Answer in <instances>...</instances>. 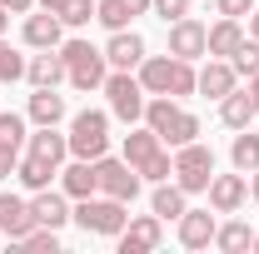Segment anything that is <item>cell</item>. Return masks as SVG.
<instances>
[{"instance_id":"cell-1","label":"cell","mask_w":259,"mask_h":254,"mask_svg":"<svg viewBox=\"0 0 259 254\" xmlns=\"http://www.w3.org/2000/svg\"><path fill=\"white\" fill-rule=\"evenodd\" d=\"M145 125L155 130L169 150H180V145L199 140V120H194L175 95H150V100H145Z\"/></svg>"},{"instance_id":"cell-2","label":"cell","mask_w":259,"mask_h":254,"mask_svg":"<svg viewBox=\"0 0 259 254\" xmlns=\"http://www.w3.org/2000/svg\"><path fill=\"white\" fill-rule=\"evenodd\" d=\"M140 85H145V95L185 100V95H194V65L180 60V55H145L140 60Z\"/></svg>"},{"instance_id":"cell-3","label":"cell","mask_w":259,"mask_h":254,"mask_svg":"<svg viewBox=\"0 0 259 254\" xmlns=\"http://www.w3.org/2000/svg\"><path fill=\"white\" fill-rule=\"evenodd\" d=\"M125 159L140 170V180H169L175 175V159H169V150H164V140L155 135V130L145 125V130H135L130 125V135H125Z\"/></svg>"},{"instance_id":"cell-4","label":"cell","mask_w":259,"mask_h":254,"mask_svg":"<svg viewBox=\"0 0 259 254\" xmlns=\"http://www.w3.org/2000/svg\"><path fill=\"white\" fill-rule=\"evenodd\" d=\"M70 220L80 224L85 234H105V239H115L130 220V204L125 199H110V194H85V199H75V209H70Z\"/></svg>"},{"instance_id":"cell-5","label":"cell","mask_w":259,"mask_h":254,"mask_svg":"<svg viewBox=\"0 0 259 254\" xmlns=\"http://www.w3.org/2000/svg\"><path fill=\"white\" fill-rule=\"evenodd\" d=\"M60 60L70 70V85L75 90H105L110 60H105V50H95L90 40H60Z\"/></svg>"},{"instance_id":"cell-6","label":"cell","mask_w":259,"mask_h":254,"mask_svg":"<svg viewBox=\"0 0 259 254\" xmlns=\"http://www.w3.org/2000/svg\"><path fill=\"white\" fill-rule=\"evenodd\" d=\"M70 155L75 159L110 155V115H105V110H80V115H70Z\"/></svg>"},{"instance_id":"cell-7","label":"cell","mask_w":259,"mask_h":254,"mask_svg":"<svg viewBox=\"0 0 259 254\" xmlns=\"http://www.w3.org/2000/svg\"><path fill=\"white\" fill-rule=\"evenodd\" d=\"M209 180H214V150L199 145V140L180 145V150H175V185L185 194H204Z\"/></svg>"},{"instance_id":"cell-8","label":"cell","mask_w":259,"mask_h":254,"mask_svg":"<svg viewBox=\"0 0 259 254\" xmlns=\"http://www.w3.org/2000/svg\"><path fill=\"white\" fill-rule=\"evenodd\" d=\"M105 95H110V115L115 120H125V125H140L145 120V85H140V75H130V70H110L105 75Z\"/></svg>"},{"instance_id":"cell-9","label":"cell","mask_w":259,"mask_h":254,"mask_svg":"<svg viewBox=\"0 0 259 254\" xmlns=\"http://www.w3.org/2000/svg\"><path fill=\"white\" fill-rule=\"evenodd\" d=\"M95 175H100V194L135 204V194H140V170H135L130 159H110V155H100V159H95Z\"/></svg>"},{"instance_id":"cell-10","label":"cell","mask_w":259,"mask_h":254,"mask_svg":"<svg viewBox=\"0 0 259 254\" xmlns=\"http://www.w3.org/2000/svg\"><path fill=\"white\" fill-rule=\"evenodd\" d=\"M115 239H120V254H150L164 239V220L160 215H135V220H125V229Z\"/></svg>"},{"instance_id":"cell-11","label":"cell","mask_w":259,"mask_h":254,"mask_svg":"<svg viewBox=\"0 0 259 254\" xmlns=\"http://www.w3.org/2000/svg\"><path fill=\"white\" fill-rule=\"evenodd\" d=\"M204 194H209V209H214V215H234V209L249 199V175H239V170H234V175H214Z\"/></svg>"},{"instance_id":"cell-12","label":"cell","mask_w":259,"mask_h":254,"mask_svg":"<svg viewBox=\"0 0 259 254\" xmlns=\"http://www.w3.org/2000/svg\"><path fill=\"white\" fill-rule=\"evenodd\" d=\"M204 40H209V25H199L194 15H185V20L169 25V55H180V60H199V55H204Z\"/></svg>"},{"instance_id":"cell-13","label":"cell","mask_w":259,"mask_h":254,"mask_svg":"<svg viewBox=\"0 0 259 254\" xmlns=\"http://www.w3.org/2000/svg\"><path fill=\"white\" fill-rule=\"evenodd\" d=\"M105 60H110V70H140V60H145V35L140 30H110Z\"/></svg>"},{"instance_id":"cell-14","label":"cell","mask_w":259,"mask_h":254,"mask_svg":"<svg viewBox=\"0 0 259 254\" xmlns=\"http://www.w3.org/2000/svg\"><path fill=\"white\" fill-rule=\"evenodd\" d=\"M30 229H35V209H30V199H20V194H0V234H10V239L20 244Z\"/></svg>"},{"instance_id":"cell-15","label":"cell","mask_w":259,"mask_h":254,"mask_svg":"<svg viewBox=\"0 0 259 254\" xmlns=\"http://www.w3.org/2000/svg\"><path fill=\"white\" fill-rule=\"evenodd\" d=\"M234 80H239V75H234V65H229V60H214V55H209V65H204V70H194V95L225 100L229 90H234Z\"/></svg>"},{"instance_id":"cell-16","label":"cell","mask_w":259,"mask_h":254,"mask_svg":"<svg viewBox=\"0 0 259 254\" xmlns=\"http://www.w3.org/2000/svg\"><path fill=\"white\" fill-rule=\"evenodd\" d=\"M175 224H180V244H185V249H204V244H214V229H220V220H214L209 209H185Z\"/></svg>"},{"instance_id":"cell-17","label":"cell","mask_w":259,"mask_h":254,"mask_svg":"<svg viewBox=\"0 0 259 254\" xmlns=\"http://www.w3.org/2000/svg\"><path fill=\"white\" fill-rule=\"evenodd\" d=\"M25 80H30V90H55L60 80H70V70H65L60 50H40V55H30V65H25Z\"/></svg>"},{"instance_id":"cell-18","label":"cell","mask_w":259,"mask_h":254,"mask_svg":"<svg viewBox=\"0 0 259 254\" xmlns=\"http://www.w3.org/2000/svg\"><path fill=\"white\" fill-rule=\"evenodd\" d=\"M135 15H150V0H95V20L105 30H130Z\"/></svg>"},{"instance_id":"cell-19","label":"cell","mask_w":259,"mask_h":254,"mask_svg":"<svg viewBox=\"0 0 259 254\" xmlns=\"http://www.w3.org/2000/svg\"><path fill=\"white\" fill-rule=\"evenodd\" d=\"M30 209H35V224H45V229H65L70 224V204H65V190H35L30 199Z\"/></svg>"},{"instance_id":"cell-20","label":"cell","mask_w":259,"mask_h":254,"mask_svg":"<svg viewBox=\"0 0 259 254\" xmlns=\"http://www.w3.org/2000/svg\"><path fill=\"white\" fill-rule=\"evenodd\" d=\"M60 15L55 10H40V15H25V45L30 50H60Z\"/></svg>"},{"instance_id":"cell-21","label":"cell","mask_w":259,"mask_h":254,"mask_svg":"<svg viewBox=\"0 0 259 254\" xmlns=\"http://www.w3.org/2000/svg\"><path fill=\"white\" fill-rule=\"evenodd\" d=\"M60 190L70 199H85V194H100V175H95V159H75L60 170Z\"/></svg>"},{"instance_id":"cell-22","label":"cell","mask_w":259,"mask_h":254,"mask_svg":"<svg viewBox=\"0 0 259 254\" xmlns=\"http://www.w3.org/2000/svg\"><path fill=\"white\" fill-rule=\"evenodd\" d=\"M239 45H244V25H239V20H229V15H220V25H209L204 55H214V60H229Z\"/></svg>"},{"instance_id":"cell-23","label":"cell","mask_w":259,"mask_h":254,"mask_svg":"<svg viewBox=\"0 0 259 254\" xmlns=\"http://www.w3.org/2000/svg\"><path fill=\"white\" fill-rule=\"evenodd\" d=\"M25 145H30V155L50 159V164H65V155H70V135H60L55 125H40Z\"/></svg>"},{"instance_id":"cell-24","label":"cell","mask_w":259,"mask_h":254,"mask_svg":"<svg viewBox=\"0 0 259 254\" xmlns=\"http://www.w3.org/2000/svg\"><path fill=\"white\" fill-rule=\"evenodd\" d=\"M55 175H60V164H50V159L30 155V150H25V155H20V164H15V180H20V185H25L30 194H35V190H45Z\"/></svg>"},{"instance_id":"cell-25","label":"cell","mask_w":259,"mask_h":254,"mask_svg":"<svg viewBox=\"0 0 259 254\" xmlns=\"http://www.w3.org/2000/svg\"><path fill=\"white\" fill-rule=\"evenodd\" d=\"M185 199H190V194L180 190V185H175V180H160V185H155V194H150V209H155V215H160V220H180V215H185V209H190V204H185Z\"/></svg>"},{"instance_id":"cell-26","label":"cell","mask_w":259,"mask_h":254,"mask_svg":"<svg viewBox=\"0 0 259 254\" xmlns=\"http://www.w3.org/2000/svg\"><path fill=\"white\" fill-rule=\"evenodd\" d=\"M220 120H225L229 130H249V120H254V100H249V90H229L225 100H220Z\"/></svg>"},{"instance_id":"cell-27","label":"cell","mask_w":259,"mask_h":254,"mask_svg":"<svg viewBox=\"0 0 259 254\" xmlns=\"http://www.w3.org/2000/svg\"><path fill=\"white\" fill-rule=\"evenodd\" d=\"M25 120H35V125H60V120H65V95H55V90H35L30 105H25Z\"/></svg>"},{"instance_id":"cell-28","label":"cell","mask_w":259,"mask_h":254,"mask_svg":"<svg viewBox=\"0 0 259 254\" xmlns=\"http://www.w3.org/2000/svg\"><path fill=\"white\" fill-rule=\"evenodd\" d=\"M214 244H220L225 254H244V249H254V229L239 224V220H229V224L214 229Z\"/></svg>"},{"instance_id":"cell-29","label":"cell","mask_w":259,"mask_h":254,"mask_svg":"<svg viewBox=\"0 0 259 254\" xmlns=\"http://www.w3.org/2000/svg\"><path fill=\"white\" fill-rule=\"evenodd\" d=\"M229 159H234V170H239V175H254V170H259V135L239 130V135H234V145H229Z\"/></svg>"},{"instance_id":"cell-30","label":"cell","mask_w":259,"mask_h":254,"mask_svg":"<svg viewBox=\"0 0 259 254\" xmlns=\"http://www.w3.org/2000/svg\"><path fill=\"white\" fill-rule=\"evenodd\" d=\"M25 55L15 50V45H5V35H0V85H15V80H25Z\"/></svg>"},{"instance_id":"cell-31","label":"cell","mask_w":259,"mask_h":254,"mask_svg":"<svg viewBox=\"0 0 259 254\" xmlns=\"http://www.w3.org/2000/svg\"><path fill=\"white\" fill-rule=\"evenodd\" d=\"M55 15H60V25L80 30V25H90V20H95V0H65Z\"/></svg>"},{"instance_id":"cell-32","label":"cell","mask_w":259,"mask_h":254,"mask_svg":"<svg viewBox=\"0 0 259 254\" xmlns=\"http://www.w3.org/2000/svg\"><path fill=\"white\" fill-rule=\"evenodd\" d=\"M229 65H234V75H259V40L254 35H244V45L229 55Z\"/></svg>"},{"instance_id":"cell-33","label":"cell","mask_w":259,"mask_h":254,"mask_svg":"<svg viewBox=\"0 0 259 254\" xmlns=\"http://www.w3.org/2000/svg\"><path fill=\"white\" fill-rule=\"evenodd\" d=\"M25 140H30V135H25V115H15V110H10V115H0V145L25 150Z\"/></svg>"},{"instance_id":"cell-34","label":"cell","mask_w":259,"mask_h":254,"mask_svg":"<svg viewBox=\"0 0 259 254\" xmlns=\"http://www.w3.org/2000/svg\"><path fill=\"white\" fill-rule=\"evenodd\" d=\"M20 249H35V254H55V249H60V229H45V224H35L30 234L20 239Z\"/></svg>"},{"instance_id":"cell-35","label":"cell","mask_w":259,"mask_h":254,"mask_svg":"<svg viewBox=\"0 0 259 254\" xmlns=\"http://www.w3.org/2000/svg\"><path fill=\"white\" fill-rule=\"evenodd\" d=\"M150 10L160 15L164 25H175V20H185V15H190V0H150Z\"/></svg>"},{"instance_id":"cell-36","label":"cell","mask_w":259,"mask_h":254,"mask_svg":"<svg viewBox=\"0 0 259 254\" xmlns=\"http://www.w3.org/2000/svg\"><path fill=\"white\" fill-rule=\"evenodd\" d=\"M214 10H220V15H229V20H244V15L254 10V0H214Z\"/></svg>"},{"instance_id":"cell-37","label":"cell","mask_w":259,"mask_h":254,"mask_svg":"<svg viewBox=\"0 0 259 254\" xmlns=\"http://www.w3.org/2000/svg\"><path fill=\"white\" fill-rule=\"evenodd\" d=\"M15 164H20V150L0 145V180H10V175H15Z\"/></svg>"},{"instance_id":"cell-38","label":"cell","mask_w":259,"mask_h":254,"mask_svg":"<svg viewBox=\"0 0 259 254\" xmlns=\"http://www.w3.org/2000/svg\"><path fill=\"white\" fill-rule=\"evenodd\" d=\"M0 5H5L10 15H30V10H35V0H0Z\"/></svg>"},{"instance_id":"cell-39","label":"cell","mask_w":259,"mask_h":254,"mask_svg":"<svg viewBox=\"0 0 259 254\" xmlns=\"http://www.w3.org/2000/svg\"><path fill=\"white\" fill-rule=\"evenodd\" d=\"M249 100H254V115H259V75H249Z\"/></svg>"},{"instance_id":"cell-40","label":"cell","mask_w":259,"mask_h":254,"mask_svg":"<svg viewBox=\"0 0 259 254\" xmlns=\"http://www.w3.org/2000/svg\"><path fill=\"white\" fill-rule=\"evenodd\" d=\"M249 199H254V204H259V170H254V175H249Z\"/></svg>"},{"instance_id":"cell-41","label":"cell","mask_w":259,"mask_h":254,"mask_svg":"<svg viewBox=\"0 0 259 254\" xmlns=\"http://www.w3.org/2000/svg\"><path fill=\"white\" fill-rule=\"evenodd\" d=\"M249 35L259 40V10H249Z\"/></svg>"},{"instance_id":"cell-42","label":"cell","mask_w":259,"mask_h":254,"mask_svg":"<svg viewBox=\"0 0 259 254\" xmlns=\"http://www.w3.org/2000/svg\"><path fill=\"white\" fill-rule=\"evenodd\" d=\"M35 5H40V10H60L65 0H35Z\"/></svg>"},{"instance_id":"cell-43","label":"cell","mask_w":259,"mask_h":254,"mask_svg":"<svg viewBox=\"0 0 259 254\" xmlns=\"http://www.w3.org/2000/svg\"><path fill=\"white\" fill-rule=\"evenodd\" d=\"M5 25H10V10H5V5H0V35H5Z\"/></svg>"}]
</instances>
